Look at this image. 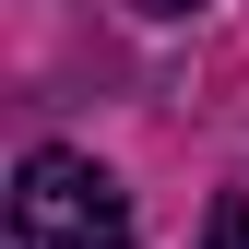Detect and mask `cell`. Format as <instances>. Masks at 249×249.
Here are the masks:
<instances>
[{
	"label": "cell",
	"mask_w": 249,
	"mask_h": 249,
	"mask_svg": "<svg viewBox=\"0 0 249 249\" xmlns=\"http://www.w3.org/2000/svg\"><path fill=\"white\" fill-rule=\"evenodd\" d=\"M142 12H154V24H178V12H202V0H142Z\"/></svg>",
	"instance_id": "cell-3"
},
{
	"label": "cell",
	"mask_w": 249,
	"mask_h": 249,
	"mask_svg": "<svg viewBox=\"0 0 249 249\" xmlns=\"http://www.w3.org/2000/svg\"><path fill=\"white\" fill-rule=\"evenodd\" d=\"M12 249H131V202L95 154L71 142H36L12 178Z\"/></svg>",
	"instance_id": "cell-1"
},
{
	"label": "cell",
	"mask_w": 249,
	"mask_h": 249,
	"mask_svg": "<svg viewBox=\"0 0 249 249\" xmlns=\"http://www.w3.org/2000/svg\"><path fill=\"white\" fill-rule=\"evenodd\" d=\"M202 249H249V202H237V190H226V202L202 213Z\"/></svg>",
	"instance_id": "cell-2"
}]
</instances>
